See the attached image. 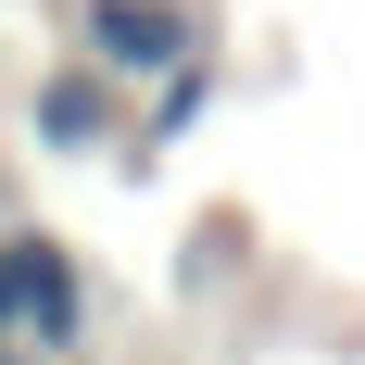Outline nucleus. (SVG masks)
Masks as SVG:
<instances>
[{
    "mask_svg": "<svg viewBox=\"0 0 365 365\" xmlns=\"http://www.w3.org/2000/svg\"><path fill=\"white\" fill-rule=\"evenodd\" d=\"M202 38H189V13L177 0H88V63L101 76H164V63H189Z\"/></svg>",
    "mask_w": 365,
    "mask_h": 365,
    "instance_id": "2",
    "label": "nucleus"
},
{
    "mask_svg": "<svg viewBox=\"0 0 365 365\" xmlns=\"http://www.w3.org/2000/svg\"><path fill=\"white\" fill-rule=\"evenodd\" d=\"M101 76H51V88H38V139H51V151H88V139H101Z\"/></svg>",
    "mask_w": 365,
    "mask_h": 365,
    "instance_id": "3",
    "label": "nucleus"
},
{
    "mask_svg": "<svg viewBox=\"0 0 365 365\" xmlns=\"http://www.w3.org/2000/svg\"><path fill=\"white\" fill-rule=\"evenodd\" d=\"M0 340H76V264L51 240H0Z\"/></svg>",
    "mask_w": 365,
    "mask_h": 365,
    "instance_id": "1",
    "label": "nucleus"
}]
</instances>
